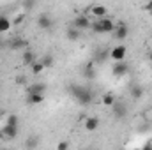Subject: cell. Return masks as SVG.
<instances>
[{
    "label": "cell",
    "instance_id": "9",
    "mask_svg": "<svg viewBox=\"0 0 152 150\" xmlns=\"http://www.w3.org/2000/svg\"><path fill=\"white\" fill-rule=\"evenodd\" d=\"M126 53H127V50H126V46H124V44H118V46H115V48L110 50V57L113 58L115 62L124 60V58H126Z\"/></svg>",
    "mask_w": 152,
    "mask_h": 150
},
{
    "label": "cell",
    "instance_id": "27",
    "mask_svg": "<svg viewBox=\"0 0 152 150\" xmlns=\"http://www.w3.org/2000/svg\"><path fill=\"white\" fill-rule=\"evenodd\" d=\"M23 20H25V16H23V14H18V16H16V18L12 20V25H20V23H21Z\"/></svg>",
    "mask_w": 152,
    "mask_h": 150
},
{
    "label": "cell",
    "instance_id": "16",
    "mask_svg": "<svg viewBox=\"0 0 152 150\" xmlns=\"http://www.w3.org/2000/svg\"><path fill=\"white\" fill-rule=\"evenodd\" d=\"M34 60H36V55H34V51H32V50H23V55H21V62H23L25 66H30Z\"/></svg>",
    "mask_w": 152,
    "mask_h": 150
},
{
    "label": "cell",
    "instance_id": "6",
    "mask_svg": "<svg viewBox=\"0 0 152 150\" xmlns=\"http://www.w3.org/2000/svg\"><path fill=\"white\" fill-rule=\"evenodd\" d=\"M127 73H129V64H126L124 60L115 62V66L112 67V74L115 78H122V76H126Z\"/></svg>",
    "mask_w": 152,
    "mask_h": 150
},
{
    "label": "cell",
    "instance_id": "15",
    "mask_svg": "<svg viewBox=\"0 0 152 150\" xmlns=\"http://www.w3.org/2000/svg\"><path fill=\"white\" fill-rule=\"evenodd\" d=\"M90 12H92L96 18H104V16L108 14V9H106L104 5H94V7H90Z\"/></svg>",
    "mask_w": 152,
    "mask_h": 150
},
{
    "label": "cell",
    "instance_id": "5",
    "mask_svg": "<svg viewBox=\"0 0 152 150\" xmlns=\"http://www.w3.org/2000/svg\"><path fill=\"white\" fill-rule=\"evenodd\" d=\"M127 36H129V28H127L126 21H118V23H115L113 37L117 39V41H124V39H127Z\"/></svg>",
    "mask_w": 152,
    "mask_h": 150
},
{
    "label": "cell",
    "instance_id": "30",
    "mask_svg": "<svg viewBox=\"0 0 152 150\" xmlns=\"http://www.w3.org/2000/svg\"><path fill=\"white\" fill-rule=\"evenodd\" d=\"M4 46H5V44H4V41H2V39H0V51H2V50H4Z\"/></svg>",
    "mask_w": 152,
    "mask_h": 150
},
{
    "label": "cell",
    "instance_id": "29",
    "mask_svg": "<svg viewBox=\"0 0 152 150\" xmlns=\"http://www.w3.org/2000/svg\"><path fill=\"white\" fill-rule=\"evenodd\" d=\"M145 11H149V12H152V0H149L147 4H145V7H143Z\"/></svg>",
    "mask_w": 152,
    "mask_h": 150
},
{
    "label": "cell",
    "instance_id": "25",
    "mask_svg": "<svg viewBox=\"0 0 152 150\" xmlns=\"http://www.w3.org/2000/svg\"><path fill=\"white\" fill-rule=\"evenodd\" d=\"M110 53H106V50H99L97 51V62H103V60H106V57H108Z\"/></svg>",
    "mask_w": 152,
    "mask_h": 150
},
{
    "label": "cell",
    "instance_id": "26",
    "mask_svg": "<svg viewBox=\"0 0 152 150\" xmlns=\"http://www.w3.org/2000/svg\"><path fill=\"white\" fill-rule=\"evenodd\" d=\"M14 83L16 85H27V76H16V79H14Z\"/></svg>",
    "mask_w": 152,
    "mask_h": 150
},
{
    "label": "cell",
    "instance_id": "13",
    "mask_svg": "<svg viewBox=\"0 0 152 150\" xmlns=\"http://www.w3.org/2000/svg\"><path fill=\"white\" fill-rule=\"evenodd\" d=\"M83 76H85L87 79H94V78H96V67H94L92 62H87V64H85V67H83Z\"/></svg>",
    "mask_w": 152,
    "mask_h": 150
},
{
    "label": "cell",
    "instance_id": "20",
    "mask_svg": "<svg viewBox=\"0 0 152 150\" xmlns=\"http://www.w3.org/2000/svg\"><path fill=\"white\" fill-rule=\"evenodd\" d=\"M44 69H46V67L42 66V62H41V60H34V62L30 64V71H32V74H41Z\"/></svg>",
    "mask_w": 152,
    "mask_h": 150
},
{
    "label": "cell",
    "instance_id": "23",
    "mask_svg": "<svg viewBox=\"0 0 152 150\" xmlns=\"http://www.w3.org/2000/svg\"><path fill=\"white\" fill-rule=\"evenodd\" d=\"M41 62H42L44 67H51V66H53V57H51V55H44Z\"/></svg>",
    "mask_w": 152,
    "mask_h": 150
},
{
    "label": "cell",
    "instance_id": "4",
    "mask_svg": "<svg viewBox=\"0 0 152 150\" xmlns=\"http://www.w3.org/2000/svg\"><path fill=\"white\" fill-rule=\"evenodd\" d=\"M90 18L87 16V14H80V16H76L75 20L71 21V27H75V28H78V30H87V28H90Z\"/></svg>",
    "mask_w": 152,
    "mask_h": 150
},
{
    "label": "cell",
    "instance_id": "21",
    "mask_svg": "<svg viewBox=\"0 0 152 150\" xmlns=\"http://www.w3.org/2000/svg\"><path fill=\"white\" fill-rule=\"evenodd\" d=\"M113 103H115V95H113V94H110V92H108V94H104V95H103V104H104V106H110V108H112V106H113Z\"/></svg>",
    "mask_w": 152,
    "mask_h": 150
},
{
    "label": "cell",
    "instance_id": "28",
    "mask_svg": "<svg viewBox=\"0 0 152 150\" xmlns=\"http://www.w3.org/2000/svg\"><path fill=\"white\" fill-rule=\"evenodd\" d=\"M57 149H58V150H66V149H69V143H66V141H60V143L57 145Z\"/></svg>",
    "mask_w": 152,
    "mask_h": 150
},
{
    "label": "cell",
    "instance_id": "31",
    "mask_svg": "<svg viewBox=\"0 0 152 150\" xmlns=\"http://www.w3.org/2000/svg\"><path fill=\"white\" fill-rule=\"evenodd\" d=\"M149 60H151V64H152V51L149 53Z\"/></svg>",
    "mask_w": 152,
    "mask_h": 150
},
{
    "label": "cell",
    "instance_id": "14",
    "mask_svg": "<svg viewBox=\"0 0 152 150\" xmlns=\"http://www.w3.org/2000/svg\"><path fill=\"white\" fill-rule=\"evenodd\" d=\"M48 90V85L46 83H41V81H36L28 87V92H36V94H44Z\"/></svg>",
    "mask_w": 152,
    "mask_h": 150
},
{
    "label": "cell",
    "instance_id": "3",
    "mask_svg": "<svg viewBox=\"0 0 152 150\" xmlns=\"http://www.w3.org/2000/svg\"><path fill=\"white\" fill-rule=\"evenodd\" d=\"M18 134H20V127L18 125H7L5 124L2 127V131H0V138L5 140V141H12Z\"/></svg>",
    "mask_w": 152,
    "mask_h": 150
},
{
    "label": "cell",
    "instance_id": "17",
    "mask_svg": "<svg viewBox=\"0 0 152 150\" xmlns=\"http://www.w3.org/2000/svg\"><path fill=\"white\" fill-rule=\"evenodd\" d=\"M66 37H67V41H78V39L81 37V30H78V28H75V27H69L67 28V32H66Z\"/></svg>",
    "mask_w": 152,
    "mask_h": 150
},
{
    "label": "cell",
    "instance_id": "2",
    "mask_svg": "<svg viewBox=\"0 0 152 150\" xmlns=\"http://www.w3.org/2000/svg\"><path fill=\"white\" fill-rule=\"evenodd\" d=\"M90 28L96 32V34H110L115 30V23L110 20V18H97L96 21L90 23Z\"/></svg>",
    "mask_w": 152,
    "mask_h": 150
},
{
    "label": "cell",
    "instance_id": "24",
    "mask_svg": "<svg viewBox=\"0 0 152 150\" xmlns=\"http://www.w3.org/2000/svg\"><path fill=\"white\" fill-rule=\"evenodd\" d=\"M18 122H20V118H18L16 115H9V117L5 118V124H7V125H18Z\"/></svg>",
    "mask_w": 152,
    "mask_h": 150
},
{
    "label": "cell",
    "instance_id": "11",
    "mask_svg": "<svg viewBox=\"0 0 152 150\" xmlns=\"http://www.w3.org/2000/svg\"><path fill=\"white\" fill-rule=\"evenodd\" d=\"M129 92H131V97L133 99H142L143 94H145V88L142 85H138V83H133L131 88H129Z\"/></svg>",
    "mask_w": 152,
    "mask_h": 150
},
{
    "label": "cell",
    "instance_id": "7",
    "mask_svg": "<svg viewBox=\"0 0 152 150\" xmlns=\"http://www.w3.org/2000/svg\"><path fill=\"white\" fill-rule=\"evenodd\" d=\"M112 111H113V117L117 120H124V118L127 117V108H126V104H124V103H118V101L113 103Z\"/></svg>",
    "mask_w": 152,
    "mask_h": 150
},
{
    "label": "cell",
    "instance_id": "10",
    "mask_svg": "<svg viewBox=\"0 0 152 150\" xmlns=\"http://www.w3.org/2000/svg\"><path fill=\"white\" fill-rule=\"evenodd\" d=\"M44 101V94H36V92H27V104L36 106Z\"/></svg>",
    "mask_w": 152,
    "mask_h": 150
},
{
    "label": "cell",
    "instance_id": "19",
    "mask_svg": "<svg viewBox=\"0 0 152 150\" xmlns=\"http://www.w3.org/2000/svg\"><path fill=\"white\" fill-rule=\"evenodd\" d=\"M25 46H27V42H25L23 39H20V37L12 39V41L9 42V48H11V50H23Z\"/></svg>",
    "mask_w": 152,
    "mask_h": 150
},
{
    "label": "cell",
    "instance_id": "22",
    "mask_svg": "<svg viewBox=\"0 0 152 150\" xmlns=\"http://www.w3.org/2000/svg\"><path fill=\"white\" fill-rule=\"evenodd\" d=\"M25 147H28V149H30V147H39V138H37V136H34V134H32V136H30V138L27 140Z\"/></svg>",
    "mask_w": 152,
    "mask_h": 150
},
{
    "label": "cell",
    "instance_id": "8",
    "mask_svg": "<svg viewBox=\"0 0 152 150\" xmlns=\"http://www.w3.org/2000/svg\"><path fill=\"white\" fill-rule=\"evenodd\" d=\"M37 27L41 30H50L51 27H53V20H51V16L48 14V12H42V14H39L37 18Z\"/></svg>",
    "mask_w": 152,
    "mask_h": 150
},
{
    "label": "cell",
    "instance_id": "1",
    "mask_svg": "<svg viewBox=\"0 0 152 150\" xmlns=\"http://www.w3.org/2000/svg\"><path fill=\"white\" fill-rule=\"evenodd\" d=\"M69 92H71V95L75 97L76 101H78L80 104H83V106L92 104V101H94V97H96L94 90H90V88L85 87V85H71V87H69Z\"/></svg>",
    "mask_w": 152,
    "mask_h": 150
},
{
    "label": "cell",
    "instance_id": "18",
    "mask_svg": "<svg viewBox=\"0 0 152 150\" xmlns=\"http://www.w3.org/2000/svg\"><path fill=\"white\" fill-rule=\"evenodd\" d=\"M11 27H12V21H11L7 16H4V14H2V16H0V34L7 32Z\"/></svg>",
    "mask_w": 152,
    "mask_h": 150
},
{
    "label": "cell",
    "instance_id": "32",
    "mask_svg": "<svg viewBox=\"0 0 152 150\" xmlns=\"http://www.w3.org/2000/svg\"><path fill=\"white\" fill-rule=\"evenodd\" d=\"M151 117H152V113H151Z\"/></svg>",
    "mask_w": 152,
    "mask_h": 150
},
{
    "label": "cell",
    "instance_id": "12",
    "mask_svg": "<svg viewBox=\"0 0 152 150\" xmlns=\"http://www.w3.org/2000/svg\"><path fill=\"white\" fill-rule=\"evenodd\" d=\"M99 127V118L97 117H88L85 118V129L87 131H96Z\"/></svg>",
    "mask_w": 152,
    "mask_h": 150
}]
</instances>
